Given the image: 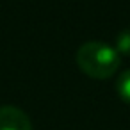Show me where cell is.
Wrapping results in <instances>:
<instances>
[{"instance_id": "3957f363", "label": "cell", "mask_w": 130, "mask_h": 130, "mask_svg": "<svg viewBox=\"0 0 130 130\" xmlns=\"http://www.w3.org/2000/svg\"><path fill=\"white\" fill-rule=\"evenodd\" d=\"M114 87H116L118 96H119L125 103H130V70L123 71V73L116 78Z\"/></svg>"}, {"instance_id": "6da1fadb", "label": "cell", "mask_w": 130, "mask_h": 130, "mask_svg": "<svg viewBox=\"0 0 130 130\" xmlns=\"http://www.w3.org/2000/svg\"><path fill=\"white\" fill-rule=\"evenodd\" d=\"M77 64L82 73L91 78H110L121 64V57L114 46L102 41H87L77 50Z\"/></svg>"}, {"instance_id": "7a4b0ae2", "label": "cell", "mask_w": 130, "mask_h": 130, "mask_svg": "<svg viewBox=\"0 0 130 130\" xmlns=\"http://www.w3.org/2000/svg\"><path fill=\"white\" fill-rule=\"evenodd\" d=\"M0 130H32V123L20 107L0 105Z\"/></svg>"}, {"instance_id": "277c9868", "label": "cell", "mask_w": 130, "mask_h": 130, "mask_svg": "<svg viewBox=\"0 0 130 130\" xmlns=\"http://www.w3.org/2000/svg\"><path fill=\"white\" fill-rule=\"evenodd\" d=\"M116 52L119 55H130V29H125L116 38Z\"/></svg>"}]
</instances>
